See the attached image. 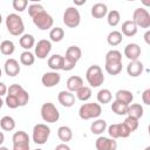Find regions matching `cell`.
<instances>
[{
    "mask_svg": "<svg viewBox=\"0 0 150 150\" xmlns=\"http://www.w3.org/2000/svg\"><path fill=\"white\" fill-rule=\"evenodd\" d=\"M105 71L109 75H118L122 71V53L116 49H111L105 54Z\"/></svg>",
    "mask_w": 150,
    "mask_h": 150,
    "instance_id": "1",
    "label": "cell"
},
{
    "mask_svg": "<svg viewBox=\"0 0 150 150\" xmlns=\"http://www.w3.org/2000/svg\"><path fill=\"white\" fill-rule=\"evenodd\" d=\"M6 28L13 36H21L25 30V23L22 21V18L15 13H11L6 16L5 20Z\"/></svg>",
    "mask_w": 150,
    "mask_h": 150,
    "instance_id": "2",
    "label": "cell"
},
{
    "mask_svg": "<svg viewBox=\"0 0 150 150\" xmlns=\"http://www.w3.org/2000/svg\"><path fill=\"white\" fill-rule=\"evenodd\" d=\"M7 95H9L11 97H13L19 107H25L28 101H29V94L27 90H25V88L20 84H11L9 88L7 89Z\"/></svg>",
    "mask_w": 150,
    "mask_h": 150,
    "instance_id": "3",
    "label": "cell"
},
{
    "mask_svg": "<svg viewBox=\"0 0 150 150\" xmlns=\"http://www.w3.org/2000/svg\"><path fill=\"white\" fill-rule=\"evenodd\" d=\"M86 79L90 87L97 88L104 82V75L102 71V68L97 64L90 66L86 71Z\"/></svg>",
    "mask_w": 150,
    "mask_h": 150,
    "instance_id": "4",
    "label": "cell"
},
{
    "mask_svg": "<svg viewBox=\"0 0 150 150\" xmlns=\"http://www.w3.org/2000/svg\"><path fill=\"white\" fill-rule=\"evenodd\" d=\"M102 114V107L98 103H83L79 109V116L81 120L97 118Z\"/></svg>",
    "mask_w": 150,
    "mask_h": 150,
    "instance_id": "5",
    "label": "cell"
},
{
    "mask_svg": "<svg viewBox=\"0 0 150 150\" xmlns=\"http://www.w3.org/2000/svg\"><path fill=\"white\" fill-rule=\"evenodd\" d=\"M49 135H50V128L45 124V123H39V124H35L33 130H32V139L34 143L36 144H45L48 138H49Z\"/></svg>",
    "mask_w": 150,
    "mask_h": 150,
    "instance_id": "6",
    "label": "cell"
},
{
    "mask_svg": "<svg viewBox=\"0 0 150 150\" xmlns=\"http://www.w3.org/2000/svg\"><path fill=\"white\" fill-rule=\"evenodd\" d=\"M40 114L41 117L45 122L47 123H55L59 121L60 118V112L57 110V108L52 103V102H46L41 105L40 109Z\"/></svg>",
    "mask_w": 150,
    "mask_h": 150,
    "instance_id": "7",
    "label": "cell"
},
{
    "mask_svg": "<svg viewBox=\"0 0 150 150\" xmlns=\"http://www.w3.org/2000/svg\"><path fill=\"white\" fill-rule=\"evenodd\" d=\"M63 23L69 28H76L81 22V15L76 7H68L63 13Z\"/></svg>",
    "mask_w": 150,
    "mask_h": 150,
    "instance_id": "8",
    "label": "cell"
},
{
    "mask_svg": "<svg viewBox=\"0 0 150 150\" xmlns=\"http://www.w3.org/2000/svg\"><path fill=\"white\" fill-rule=\"evenodd\" d=\"M33 23L40 29V30H48L53 28L54 25V19L50 14H48L46 11L39 13L38 15H35L34 18H32Z\"/></svg>",
    "mask_w": 150,
    "mask_h": 150,
    "instance_id": "9",
    "label": "cell"
},
{
    "mask_svg": "<svg viewBox=\"0 0 150 150\" xmlns=\"http://www.w3.org/2000/svg\"><path fill=\"white\" fill-rule=\"evenodd\" d=\"M132 22L141 28H149L150 27V14L145 8H136L132 13Z\"/></svg>",
    "mask_w": 150,
    "mask_h": 150,
    "instance_id": "10",
    "label": "cell"
},
{
    "mask_svg": "<svg viewBox=\"0 0 150 150\" xmlns=\"http://www.w3.org/2000/svg\"><path fill=\"white\" fill-rule=\"evenodd\" d=\"M12 142L13 150H29V136L26 131H15L13 134Z\"/></svg>",
    "mask_w": 150,
    "mask_h": 150,
    "instance_id": "11",
    "label": "cell"
},
{
    "mask_svg": "<svg viewBox=\"0 0 150 150\" xmlns=\"http://www.w3.org/2000/svg\"><path fill=\"white\" fill-rule=\"evenodd\" d=\"M50 50H52V42H50L49 40L42 39V40L38 41V43L35 45V50H34V53H35V56H36L38 59L43 60V59H46V57L49 55Z\"/></svg>",
    "mask_w": 150,
    "mask_h": 150,
    "instance_id": "12",
    "label": "cell"
},
{
    "mask_svg": "<svg viewBox=\"0 0 150 150\" xmlns=\"http://www.w3.org/2000/svg\"><path fill=\"white\" fill-rule=\"evenodd\" d=\"M95 148H96V150H116L117 142H116V139H112L110 137L100 136L95 141Z\"/></svg>",
    "mask_w": 150,
    "mask_h": 150,
    "instance_id": "13",
    "label": "cell"
},
{
    "mask_svg": "<svg viewBox=\"0 0 150 150\" xmlns=\"http://www.w3.org/2000/svg\"><path fill=\"white\" fill-rule=\"evenodd\" d=\"M61 81V75L57 71H47L42 75L41 82L46 88H52L59 84Z\"/></svg>",
    "mask_w": 150,
    "mask_h": 150,
    "instance_id": "14",
    "label": "cell"
},
{
    "mask_svg": "<svg viewBox=\"0 0 150 150\" xmlns=\"http://www.w3.org/2000/svg\"><path fill=\"white\" fill-rule=\"evenodd\" d=\"M4 70H5L6 75L13 77V76L19 75V73H20L21 69H20L19 62H18L15 59L9 57V59L6 60V62H5V64H4Z\"/></svg>",
    "mask_w": 150,
    "mask_h": 150,
    "instance_id": "15",
    "label": "cell"
},
{
    "mask_svg": "<svg viewBox=\"0 0 150 150\" xmlns=\"http://www.w3.org/2000/svg\"><path fill=\"white\" fill-rule=\"evenodd\" d=\"M124 56L129 61H136L141 56V47L137 43H128L124 47Z\"/></svg>",
    "mask_w": 150,
    "mask_h": 150,
    "instance_id": "16",
    "label": "cell"
},
{
    "mask_svg": "<svg viewBox=\"0 0 150 150\" xmlns=\"http://www.w3.org/2000/svg\"><path fill=\"white\" fill-rule=\"evenodd\" d=\"M57 101L62 107L70 108L75 103V95L68 90H61L57 95Z\"/></svg>",
    "mask_w": 150,
    "mask_h": 150,
    "instance_id": "17",
    "label": "cell"
},
{
    "mask_svg": "<svg viewBox=\"0 0 150 150\" xmlns=\"http://www.w3.org/2000/svg\"><path fill=\"white\" fill-rule=\"evenodd\" d=\"M144 66L139 60L136 61H130L129 64L127 66V73L130 77H138L143 73Z\"/></svg>",
    "mask_w": 150,
    "mask_h": 150,
    "instance_id": "18",
    "label": "cell"
},
{
    "mask_svg": "<svg viewBox=\"0 0 150 150\" xmlns=\"http://www.w3.org/2000/svg\"><path fill=\"white\" fill-rule=\"evenodd\" d=\"M66 86H67V90L70 91V93H76L83 84V79L77 76V75H73L70 77H68L67 82H66Z\"/></svg>",
    "mask_w": 150,
    "mask_h": 150,
    "instance_id": "19",
    "label": "cell"
},
{
    "mask_svg": "<svg viewBox=\"0 0 150 150\" xmlns=\"http://www.w3.org/2000/svg\"><path fill=\"white\" fill-rule=\"evenodd\" d=\"M134 100V95L130 90H127V89H120L116 91L115 94V101L120 102V103H123V104H131Z\"/></svg>",
    "mask_w": 150,
    "mask_h": 150,
    "instance_id": "20",
    "label": "cell"
},
{
    "mask_svg": "<svg viewBox=\"0 0 150 150\" xmlns=\"http://www.w3.org/2000/svg\"><path fill=\"white\" fill-rule=\"evenodd\" d=\"M90 13H91V16L93 18H95V19H102V18H104L108 14V7L103 2H96V4H94L91 6Z\"/></svg>",
    "mask_w": 150,
    "mask_h": 150,
    "instance_id": "21",
    "label": "cell"
},
{
    "mask_svg": "<svg viewBox=\"0 0 150 150\" xmlns=\"http://www.w3.org/2000/svg\"><path fill=\"white\" fill-rule=\"evenodd\" d=\"M62 63H63V56L60 55V54H54L52 55L48 61H47V64L48 67L52 69V71H57V70H61L62 69Z\"/></svg>",
    "mask_w": 150,
    "mask_h": 150,
    "instance_id": "22",
    "label": "cell"
},
{
    "mask_svg": "<svg viewBox=\"0 0 150 150\" xmlns=\"http://www.w3.org/2000/svg\"><path fill=\"white\" fill-rule=\"evenodd\" d=\"M81 56H82V50L77 46L68 47L67 50H66V55H64L66 59H68V60H70V61H73L75 63H77V61L81 59Z\"/></svg>",
    "mask_w": 150,
    "mask_h": 150,
    "instance_id": "23",
    "label": "cell"
},
{
    "mask_svg": "<svg viewBox=\"0 0 150 150\" xmlns=\"http://www.w3.org/2000/svg\"><path fill=\"white\" fill-rule=\"evenodd\" d=\"M107 122L104 121V120H102V118H97V120H95L91 124H90V131H91V134H94V135H101V134H103L105 130H107Z\"/></svg>",
    "mask_w": 150,
    "mask_h": 150,
    "instance_id": "24",
    "label": "cell"
},
{
    "mask_svg": "<svg viewBox=\"0 0 150 150\" xmlns=\"http://www.w3.org/2000/svg\"><path fill=\"white\" fill-rule=\"evenodd\" d=\"M122 35H125L128 38H131L136 35L137 33V26L132 22V20H127L122 23Z\"/></svg>",
    "mask_w": 150,
    "mask_h": 150,
    "instance_id": "25",
    "label": "cell"
},
{
    "mask_svg": "<svg viewBox=\"0 0 150 150\" xmlns=\"http://www.w3.org/2000/svg\"><path fill=\"white\" fill-rule=\"evenodd\" d=\"M143 112H144V109H143V107L139 103H132V104H129L128 105L127 115L130 116V117H134L136 120H139L143 116Z\"/></svg>",
    "mask_w": 150,
    "mask_h": 150,
    "instance_id": "26",
    "label": "cell"
},
{
    "mask_svg": "<svg viewBox=\"0 0 150 150\" xmlns=\"http://www.w3.org/2000/svg\"><path fill=\"white\" fill-rule=\"evenodd\" d=\"M19 43L25 50H29L30 48H33L35 46V39L32 34H28V33L22 34L19 39Z\"/></svg>",
    "mask_w": 150,
    "mask_h": 150,
    "instance_id": "27",
    "label": "cell"
},
{
    "mask_svg": "<svg viewBox=\"0 0 150 150\" xmlns=\"http://www.w3.org/2000/svg\"><path fill=\"white\" fill-rule=\"evenodd\" d=\"M122 41H123V35L120 30H111L107 36V42L111 47L118 46Z\"/></svg>",
    "mask_w": 150,
    "mask_h": 150,
    "instance_id": "28",
    "label": "cell"
},
{
    "mask_svg": "<svg viewBox=\"0 0 150 150\" xmlns=\"http://www.w3.org/2000/svg\"><path fill=\"white\" fill-rule=\"evenodd\" d=\"M57 137L60 138V141H62L63 143H67L69 141H71L73 138V131L67 125H61L57 129Z\"/></svg>",
    "mask_w": 150,
    "mask_h": 150,
    "instance_id": "29",
    "label": "cell"
},
{
    "mask_svg": "<svg viewBox=\"0 0 150 150\" xmlns=\"http://www.w3.org/2000/svg\"><path fill=\"white\" fill-rule=\"evenodd\" d=\"M96 97H97L98 104H107V103H110V101L112 98V94H111V91L109 89L103 88V89L98 90Z\"/></svg>",
    "mask_w": 150,
    "mask_h": 150,
    "instance_id": "30",
    "label": "cell"
},
{
    "mask_svg": "<svg viewBox=\"0 0 150 150\" xmlns=\"http://www.w3.org/2000/svg\"><path fill=\"white\" fill-rule=\"evenodd\" d=\"M91 88L88 86H82L77 91H76V98L81 102H87L91 97Z\"/></svg>",
    "mask_w": 150,
    "mask_h": 150,
    "instance_id": "31",
    "label": "cell"
},
{
    "mask_svg": "<svg viewBox=\"0 0 150 150\" xmlns=\"http://www.w3.org/2000/svg\"><path fill=\"white\" fill-rule=\"evenodd\" d=\"M0 52H1V54L6 55V56H11L15 52V46H14L13 41H11V40H4L0 43Z\"/></svg>",
    "mask_w": 150,
    "mask_h": 150,
    "instance_id": "32",
    "label": "cell"
},
{
    "mask_svg": "<svg viewBox=\"0 0 150 150\" xmlns=\"http://www.w3.org/2000/svg\"><path fill=\"white\" fill-rule=\"evenodd\" d=\"M0 128L4 131H12L15 129V121L12 116H4L0 120Z\"/></svg>",
    "mask_w": 150,
    "mask_h": 150,
    "instance_id": "33",
    "label": "cell"
},
{
    "mask_svg": "<svg viewBox=\"0 0 150 150\" xmlns=\"http://www.w3.org/2000/svg\"><path fill=\"white\" fill-rule=\"evenodd\" d=\"M121 21V15H120V12L116 11V9H112L110 12H108L107 14V22L110 27H116Z\"/></svg>",
    "mask_w": 150,
    "mask_h": 150,
    "instance_id": "34",
    "label": "cell"
},
{
    "mask_svg": "<svg viewBox=\"0 0 150 150\" xmlns=\"http://www.w3.org/2000/svg\"><path fill=\"white\" fill-rule=\"evenodd\" d=\"M64 38V30L61 27H54L49 32V39L53 42H60Z\"/></svg>",
    "mask_w": 150,
    "mask_h": 150,
    "instance_id": "35",
    "label": "cell"
},
{
    "mask_svg": "<svg viewBox=\"0 0 150 150\" xmlns=\"http://www.w3.org/2000/svg\"><path fill=\"white\" fill-rule=\"evenodd\" d=\"M20 62L23 66H32L35 62V55L29 50H25L20 54Z\"/></svg>",
    "mask_w": 150,
    "mask_h": 150,
    "instance_id": "36",
    "label": "cell"
},
{
    "mask_svg": "<svg viewBox=\"0 0 150 150\" xmlns=\"http://www.w3.org/2000/svg\"><path fill=\"white\" fill-rule=\"evenodd\" d=\"M111 110H112V112H115L118 116H124V115H127L128 105L123 104V103H120L117 101H114L111 103Z\"/></svg>",
    "mask_w": 150,
    "mask_h": 150,
    "instance_id": "37",
    "label": "cell"
},
{
    "mask_svg": "<svg viewBox=\"0 0 150 150\" xmlns=\"http://www.w3.org/2000/svg\"><path fill=\"white\" fill-rule=\"evenodd\" d=\"M123 124L128 128V130L130 131V132H134L135 130H137V128H138V120H136V118H134V117H130V116H128L125 120H124V122H123Z\"/></svg>",
    "mask_w": 150,
    "mask_h": 150,
    "instance_id": "38",
    "label": "cell"
},
{
    "mask_svg": "<svg viewBox=\"0 0 150 150\" xmlns=\"http://www.w3.org/2000/svg\"><path fill=\"white\" fill-rule=\"evenodd\" d=\"M43 11H45V8L41 4H32L28 6V14L30 18H34L35 15H38L39 13H41Z\"/></svg>",
    "mask_w": 150,
    "mask_h": 150,
    "instance_id": "39",
    "label": "cell"
},
{
    "mask_svg": "<svg viewBox=\"0 0 150 150\" xmlns=\"http://www.w3.org/2000/svg\"><path fill=\"white\" fill-rule=\"evenodd\" d=\"M107 129H108V134H109L110 138H112V139L120 138V123H114V124L107 127Z\"/></svg>",
    "mask_w": 150,
    "mask_h": 150,
    "instance_id": "40",
    "label": "cell"
},
{
    "mask_svg": "<svg viewBox=\"0 0 150 150\" xmlns=\"http://www.w3.org/2000/svg\"><path fill=\"white\" fill-rule=\"evenodd\" d=\"M12 6L15 11L18 12H23L26 9V7L28 6V1L27 0H13Z\"/></svg>",
    "mask_w": 150,
    "mask_h": 150,
    "instance_id": "41",
    "label": "cell"
},
{
    "mask_svg": "<svg viewBox=\"0 0 150 150\" xmlns=\"http://www.w3.org/2000/svg\"><path fill=\"white\" fill-rule=\"evenodd\" d=\"M75 66H76L75 62H73V61H70V60H68V59H66V57L63 56L62 70H64V71H70V70H73V69L75 68Z\"/></svg>",
    "mask_w": 150,
    "mask_h": 150,
    "instance_id": "42",
    "label": "cell"
},
{
    "mask_svg": "<svg viewBox=\"0 0 150 150\" xmlns=\"http://www.w3.org/2000/svg\"><path fill=\"white\" fill-rule=\"evenodd\" d=\"M130 131L128 130V128L123 124V123H120V138H127L130 136Z\"/></svg>",
    "mask_w": 150,
    "mask_h": 150,
    "instance_id": "43",
    "label": "cell"
},
{
    "mask_svg": "<svg viewBox=\"0 0 150 150\" xmlns=\"http://www.w3.org/2000/svg\"><path fill=\"white\" fill-rule=\"evenodd\" d=\"M142 101L146 105L150 104V89H145L143 91V94H142Z\"/></svg>",
    "mask_w": 150,
    "mask_h": 150,
    "instance_id": "44",
    "label": "cell"
},
{
    "mask_svg": "<svg viewBox=\"0 0 150 150\" xmlns=\"http://www.w3.org/2000/svg\"><path fill=\"white\" fill-rule=\"evenodd\" d=\"M7 87L4 82H0V97L4 96V95H7Z\"/></svg>",
    "mask_w": 150,
    "mask_h": 150,
    "instance_id": "45",
    "label": "cell"
},
{
    "mask_svg": "<svg viewBox=\"0 0 150 150\" xmlns=\"http://www.w3.org/2000/svg\"><path fill=\"white\" fill-rule=\"evenodd\" d=\"M54 150H71V149H70L66 143H61V144H57Z\"/></svg>",
    "mask_w": 150,
    "mask_h": 150,
    "instance_id": "46",
    "label": "cell"
},
{
    "mask_svg": "<svg viewBox=\"0 0 150 150\" xmlns=\"http://www.w3.org/2000/svg\"><path fill=\"white\" fill-rule=\"evenodd\" d=\"M149 36H150V30H146L145 34H144V40H145V42H146L148 45L150 43V39H149Z\"/></svg>",
    "mask_w": 150,
    "mask_h": 150,
    "instance_id": "47",
    "label": "cell"
},
{
    "mask_svg": "<svg viewBox=\"0 0 150 150\" xmlns=\"http://www.w3.org/2000/svg\"><path fill=\"white\" fill-rule=\"evenodd\" d=\"M4 141H5V135H4L2 131H0V146H1V144L4 143Z\"/></svg>",
    "mask_w": 150,
    "mask_h": 150,
    "instance_id": "48",
    "label": "cell"
},
{
    "mask_svg": "<svg viewBox=\"0 0 150 150\" xmlns=\"http://www.w3.org/2000/svg\"><path fill=\"white\" fill-rule=\"evenodd\" d=\"M75 5H84L86 4V0H82V1H74Z\"/></svg>",
    "mask_w": 150,
    "mask_h": 150,
    "instance_id": "49",
    "label": "cell"
},
{
    "mask_svg": "<svg viewBox=\"0 0 150 150\" xmlns=\"http://www.w3.org/2000/svg\"><path fill=\"white\" fill-rule=\"evenodd\" d=\"M4 103H5V102H4V100H2L1 97H0V109L2 108V105H4Z\"/></svg>",
    "mask_w": 150,
    "mask_h": 150,
    "instance_id": "50",
    "label": "cell"
},
{
    "mask_svg": "<svg viewBox=\"0 0 150 150\" xmlns=\"http://www.w3.org/2000/svg\"><path fill=\"white\" fill-rule=\"evenodd\" d=\"M0 150H8V148H6V146H0Z\"/></svg>",
    "mask_w": 150,
    "mask_h": 150,
    "instance_id": "51",
    "label": "cell"
},
{
    "mask_svg": "<svg viewBox=\"0 0 150 150\" xmlns=\"http://www.w3.org/2000/svg\"><path fill=\"white\" fill-rule=\"evenodd\" d=\"M1 22H2V15L0 14V25H1Z\"/></svg>",
    "mask_w": 150,
    "mask_h": 150,
    "instance_id": "52",
    "label": "cell"
},
{
    "mask_svg": "<svg viewBox=\"0 0 150 150\" xmlns=\"http://www.w3.org/2000/svg\"><path fill=\"white\" fill-rule=\"evenodd\" d=\"M2 76V70H1V68H0V77Z\"/></svg>",
    "mask_w": 150,
    "mask_h": 150,
    "instance_id": "53",
    "label": "cell"
},
{
    "mask_svg": "<svg viewBox=\"0 0 150 150\" xmlns=\"http://www.w3.org/2000/svg\"><path fill=\"white\" fill-rule=\"evenodd\" d=\"M35 150H42V149H35Z\"/></svg>",
    "mask_w": 150,
    "mask_h": 150,
    "instance_id": "54",
    "label": "cell"
}]
</instances>
